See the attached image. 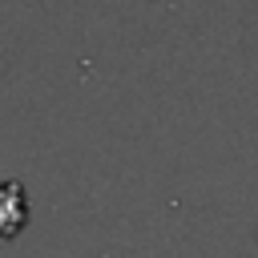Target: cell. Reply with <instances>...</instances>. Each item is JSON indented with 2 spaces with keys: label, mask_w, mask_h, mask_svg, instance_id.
I'll list each match as a JSON object with an SVG mask.
<instances>
[{
  "label": "cell",
  "mask_w": 258,
  "mask_h": 258,
  "mask_svg": "<svg viewBox=\"0 0 258 258\" xmlns=\"http://www.w3.org/2000/svg\"><path fill=\"white\" fill-rule=\"evenodd\" d=\"M28 218V198L20 181H0V242L16 238Z\"/></svg>",
  "instance_id": "6da1fadb"
}]
</instances>
